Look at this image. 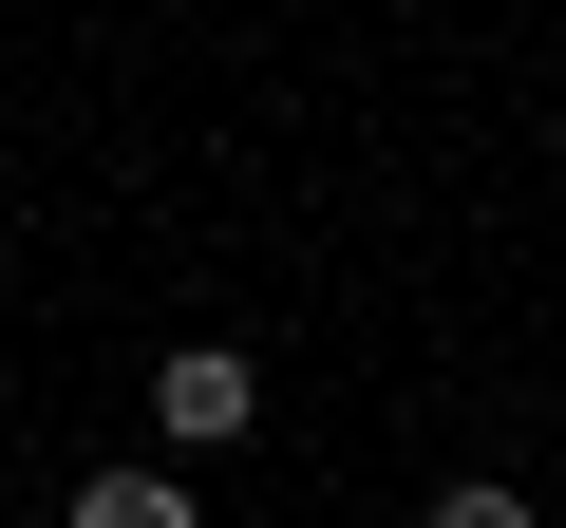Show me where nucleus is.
<instances>
[{
  "label": "nucleus",
  "instance_id": "nucleus-3",
  "mask_svg": "<svg viewBox=\"0 0 566 528\" xmlns=\"http://www.w3.org/2000/svg\"><path fill=\"white\" fill-rule=\"evenodd\" d=\"M434 528H528V490H510V472H472V490H434Z\"/></svg>",
  "mask_w": 566,
  "mask_h": 528
},
{
  "label": "nucleus",
  "instance_id": "nucleus-1",
  "mask_svg": "<svg viewBox=\"0 0 566 528\" xmlns=\"http://www.w3.org/2000/svg\"><path fill=\"white\" fill-rule=\"evenodd\" d=\"M151 415H170V453H227V434H245V415H264V378H245V359H227V340H189V359H170V378H151Z\"/></svg>",
  "mask_w": 566,
  "mask_h": 528
},
{
  "label": "nucleus",
  "instance_id": "nucleus-2",
  "mask_svg": "<svg viewBox=\"0 0 566 528\" xmlns=\"http://www.w3.org/2000/svg\"><path fill=\"white\" fill-rule=\"evenodd\" d=\"M76 528H208V509H189V472H95Z\"/></svg>",
  "mask_w": 566,
  "mask_h": 528
}]
</instances>
